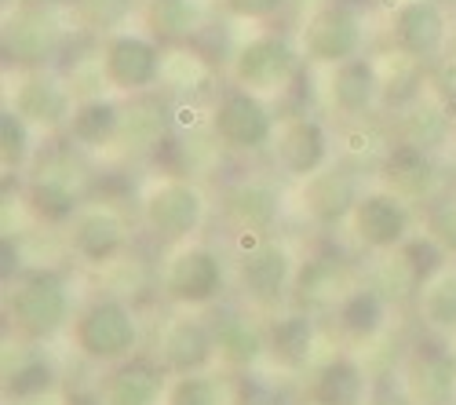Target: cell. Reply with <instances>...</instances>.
<instances>
[{
	"mask_svg": "<svg viewBox=\"0 0 456 405\" xmlns=\"http://www.w3.org/2000/svg\"><path fill=\"white\" fill-rule=\"evenodd\" d=\"M73 292L66 274L41 267L26 271L19 281L4 285V325L8 333L29 347L52 344L59 333L73 325Z\"/></svg>",
	"mask_w": 456,
	"mask_h": 405,
	"instance_id": "cell-1",
	"label": "cell"
},
{
	"mask_svg": "<svg viewBox=\"0 0 456 405\" xmlns=\"http://www.w3.org/2000/svg\"><path fill=\"white\" fill-rule=\"evenodd\" d=\"M69 340L85 361H95L102 369L118 365L139 351L135 307L118 292H99L85 307H77V318L69 325Z\"/></svg>",
	"mask_w": 456,
	"mask_h": 405,
	"instance_id": "cell-2",
	"label": "cell"
},
{
	"mask_svg": "<svg viewBox=\"0 0 456 405\" xmlns=\"http://www.w3.org/2000/svg\"><path fill=\"white\" fill-rule=\"evenodd\" d=\"M77 146L69 142L66 154L48 158L41 168H37L22 190V205L26 212L37 219L41 227H69L73 219L81 215L85 201L92 198V179L85 165H77L73 158Z\"/></svg>",
	"mask_w": 456,
	"mask_h": 405,
	"instance_id": "cell-3",
	"label": "cell"
},
{
	"mask_svg": "<svg viewBox=\"0 0 456 405\" xmlns=\"http://www.w3.org/2000/svg\"><path fill=\"white\" fill-rule=\"evenodd\" d=\"M66 45V22L52 4H19L0 22V59L4 69L33 73L52 69V59Z\"/></svg>",
	"mask_w": 456,
	"mask_h": 405,
	"instance_id": "cell-4",
	"label": "cell"
},
{
	"mask_svg": "<svg viewBox=\"0 0 456 405\" xmlns=\"http://www.w3.org/2000/svg\"><path fill=\"white\" fill-rule=\"evenodd\" d=\"M208 132L223 150H231V154H263L274 146L278 121H274L267 95H256L248 88L231 85L212 102Z\"/></svg>",
	"mask_w": 456,
	"mask_h": 405,
	"instance_id": "cell-5",
	"label": "cell"
},
{
	"mask_svg": "<svg viewBox=\"0 0 456 405\" xmlns=\"http://www.w3.org/2000/svg\"><path fill=\"white\" fill-rule=\"evenodd\" d=\"M231 81L256 95H281L303 73V55L289 33H256L231 52Z\"/></svg>",
	"mask_w": 456,
	"mask_h": 405,
	"instance_id": "cell-6",
	"label": "cell"
},
{
	"mask_svg": "<svg viewBox=\"0 0 456 405\" xmlns=\"http://www.w3.org/2000/svg\"><path fill=\"white\" fill-rule=\"evenodd\" d=\"M165 66H168L165 45L154 41L150 33L121 29V33L102 36V45H99V73L121 95L154 92L165 81Z\"/></svg>",
	"mask_w": 456,
	"mask_h": 405,
	"instance_id": "cell-7",
	"label": "cell"
},
{
	"mask_svg": "<svg viewBox=\"0 0 456 405\" xmlns=\"http://www.w3.org/2000/svg\"><path fill=\"white\" fill-rule=\"evenodd\" d=\"M139 215H142V227L158 241L183 245L201 231L208 215V198L194 179H161L158 187L146 190Z\"/></svg>",
	"mask_w": 456,
	"mask_h": 405,
	"instance_id": "cell-8",
	"label": "cell"
},
{
	"mask_svg": "<svg viewBox=\"0 0 456 405\" xmlns=\"http://www.w3.org/2000/svg\"><path fill=\"white\" fill-rule=\"evenodd\" d=\"M226 288V263L212 245H183L161 271L165 300L183 311L212 307Z\"/></svg>",
	"mask_w": 456,
	"mask_h": 405,
	"instance_id": "cell-9",
	"label": "cell"
},
{
	"mask_svg": "<svg viewBox=\"0 0 456 405\" xmlns=\"http://www.w3.org/2000/svg\"><path fill=\"white\" fill-rule=\"evenodd\" d=\"M296 260L292 252L274 241V238H252V245L238 255L234 278L241 300L259 307V311H274L285 296H292V278H296Z\"/></svg>",
	"mask_w": 456,
	"mask_h": 405,
	"instance_id": "cell-10",
	"label": "cell"
},
{
	"mask_svg": "<svg viewBox=\"0 0 456 405\" xmlns=\"http://www.w3.org/2000/svg\"><path fill=\"white\" fill-rule=\"evenodd\" d=\"M365 198L362 187V168L351 161H329L322 172L307 175L299 187V208L311 223L336 231L339 223H351V215L358 208V201Z\"/></svg>",
	"mask_w": 456,
	"mask_h": 405,
	"instance_id": "cell-11",
	"label": "cell"
},
{
	"mask_svg": "<svg viewBox=\"0 0 456 405\" xmlns=\"http://www.w3.org/2000/svg\"><path fill=\"white\" fill-rule=\"evenodd\" d=\"M365 48V19L358 8L344 4V0H332L322 4L307 26H303V55L314 66H339L347 59H358Z\"/></svg>",
	"mask_w": 456,
	"mask_h": 405,
	"instance_id": "cell-12",
	"label": "cell"
},
{
	"mask_svg": "<svg viewBox=\"0 0 456 405\" xmlns=\"http://www.w3.org/2000/svg\"><path fill=\"white\" fill-rule=\"evenodd\" d=\"M402 387L412 405H456V351L438 333L416 340L402 365Z\"/></svg>",
	"mask_w": 456,
	"mask_h": 405,
	"instance_id": "cell-13",
	"label": "cell"
},
{
	"mask_svg": "<svg viewBox=\"0 0 456 405\" xmlns=\"http://www.w3.org/2000/svg\"><path fill=\"white\" fill-rule=\"evenodd\" d=\"M387 33L402 59L431 66L442 59L449 41V12L438 0H398Z\"/></svg>",
	"mask_w": 456,
	"mask_h": 405,
	"instance_id": "cell-14",
	"label": "cell"
},
{
	"mask_svg": "<svg viewBox=\"0 0 456 405\" xmlns=\"http://www.w3.org/2000/svg\"><path fill=\"white\" fill-rule=\"evenodd\" d=\"M351 231L365 252L391 255L412 238V208L405 198H398L387 187L365 190V198L351 215Z\"/></svg>",
	"mask_w": 456,
	"mask_h": 405,
	"instance_id": "cell-15",
	"label": "cell"
},
{
	"mask_svg": "<svg viewBox=\"0 0 456 405\" xmlns=\"http://www.w3.org/2000/svg\"><path fill=\"white\" fill-rule=\"evenodd\" d=\"M19 114L33 125V132H66L69 117L77 109V99H73V88L66 77H59L55 69H33V73H19L15 92L8 99Z\"/></svg>",
	"mask_w": 456,
	"mask_h": 405,
	"instance_id": "cell-16",
	"label": "cell"
},
{
	"mask_svg": "<svg viewBox=\"0 0 456 405\" xmlns=\"http://www.w3.org/2000/svg\"><path fill=\"white\" fill-rule=\"evenodd\" d=\"M66 245L85 267H110L125 260V252H128V219L113 205L95 201L81 208V215L69 223Z\"/></svg>",
	"mask_w": 456,
	"mask_h": 405,
	"instance_id": "cell-17",
	"label": "cell"
},
{
	"mask_svg": "<svg viewBox=\"0 0 456 405\" xmlns=\"http://www.w3.org/2000/svg\"><path fill=\"white\" fill-rule=\"evenodd\" d=\"M271 150H274V161L285 175L307 179L332 161V132L322 117L303 109V114H292L281 121Z\"/></svg>",
	"mask_w": 456,
	"mask_h": 405,
	"instance_id": "cell-18",
	"label": "cell"
},
{
	"mask_svg": "<svg viewBox=\"0 0 456 405\" xmlns=\"http://www.w3.org/2000/svg\"><path fill=\"white\" fill-rule=\"evenodd\" d=\"M223 219L245 238H271L281 223V190L263 175H245L223 190Z\"/></svg>",
	"mask_w": 456,
	"mask_h": 405,
	"instance_id": "cell-19",
	"label": "cell"
},
{
	"mask_svg": "<svg viewBox=\"0 0 456 405\" xmlns=\"http://www.w3.org/2000/svg\"><path fill=\"white\" fill-rule=\"evenodd\" d=\"M172 373L161 365L158 354H128L118 365H106L99 380V391L106 405H165Z\"/></svg>",
	"mask_w": 456,
	"mask_h": 405,
	"instance_id": "cell-20",
	"label": "cell"
},
{
	"mask_svg": "<svg viewBox=\"0 0 456 405\" xmlns=\"http://www.w3.org/2000/svg\"><path fill=\"white\" fill-rule=\"evenodd\" d=\"M376 175L387 190H395L409 205H424L442 190L438 158L431 150H424V146H412V142H402V139H395L387 146V154H384V161H379Z\"/></svg>",
	"mask_w": 456,
	"mask_h": 405,
	"instance_id": "cell-21",
	"label": "cell"
},
{
	"mask_svg": "<svg viewBox=\"0 0 456 405\" xmlns=\"http://www.w3.org/2000/svg\"><path fill=\"white\" fill-rule=\"evenodd\" d=\"M158 358L172 377H190V373H208L212 361L219 358L216 351V333L212 321L198 314H175L158 336Z\"/></svg>",
	"mask_w": 456,
	"mask_h": 405,
	"instance_id": "cell-22",
	"label": "cell"
},
{
	"mask_svg": "<svg viewBox=\"0 0 456 405\" xmlns=\"http://www.w3.org/2000/svg\"><path fill=\"white\" fill-rule=\"evenodd\" d=\"M325 99L339 121L372 117V109L384 102V77H379V66L365 55L332 66L329 81H325Z\"/></svg>",
	"mask_w": 456,
	"mask_h": 405,
	"instance_id": "cell-23",
	"label": "cell"
},
{
	"mask_svg": "<svg viewBox=\"0 0 456 405\" xmlns=\"http://www.w3.org/2000/svg\"><path fill=\"white\" fill-rule=\"evenodd\" d=\"M354 274L344 260L336 255H311L296 267V278H292V307L299 311H336L344 304V296L354 288Z\"/></svg>",
	"mask_w": 456,
	"mask_h": 405,
	"instance_id": "cell-24",
	"label": "cell"
},
{
	"mask_svg": "<svg viewBox=\"0 0 456 405\" xmlns=\"http://www.w3.org/2000/svg\"><path fill=\"white\" fill-rule=\"evenodd\" d=\"M212 321L219 361L234 373H252L267 358V321H256L241 307H223Z\"/></svg>",
	"mask_w": 456,
	"mask_h": 405,
	"instance_id": "cell-25",
	"label": "cell"
},
{
	"mask_svg": "<svg viewBox=\"0 0 456 405\" xmlns=\"http://www.w3.org/2000/svg\"><path fill=\"white\" fill-rule=\"evenodd\" d=\"M318 347V321L311 311L289 307L267 318V361L281 373L307 369Z\"/></svg>",
	"mask_w": 456,
	"mask_h": 405,
	"instance_id": "cell-26",
	"label": "cell"
},
{
	"mask_svg": "<svg viewBox=\"0 0 456 405\" xmlns=\"http://www.w3.org/2000/svg\"><path fill=\"white\" fill-rule=\"evenodd\" d=\"M172 135V117L161 99L154 95H128L125 102V117H121V132H118V150L125 158H150L158 146Z\"/></svg>",
	"mask_w": 456,
	"mask_h": 405,
	"instance_id": "cell-27",
	"label": "cell"
},
{
	"mask_svg": "<svg viewBox=\"0 0 456 405\" xmlns=\"http://www.w3.org/2000/svg\"><path fill=\"white\" fill-rule=\"evenodd\" d=\"M391 135L412 146H424V150L438 154L442 146L452 142V114L431 95H416L412 102H405L402 109H391Z\"/></svg>",
	"mask_w": 456,
	"mask_h": 405,
	"instance_id": "cell-28",
	"label": "cell"
},
{
	"mask_svg": "<svg viewBox=\"0 0 456 405\" xmlns=\"http://www.w3.org/2000/svg\"><path fill=\"white\" fill-rule=\"evenodd\" d=\"M369 373L354 354H332L311 373L307 405H365Z\"/></svg>",
	"mask_w": 456,
	"mask_h": 405,
	"instance_id": "cell-29",
	"label": "cell"
},
{
	"mask_svg": "<svg viewBox=\"0 0 456 405\" xmlns=\"http://www.w3.org/2000/svg\"><path fill=\"white\" fill-rule=\"evenodd\" d=\"M121 117H125V102H118V99H106V95L77 99V109H73L69 128H66V142H73L85 154L106 150V146L118 142Z\"/></svg>",
	"mask_w": 456,
	"mask_h": 405,
	"instance_id": "cell-30",
	"label": "cell"
},
{
	"mask_svg": "<svg viewBox=\"0 0 456 405\" xmlns=\"http://www.w3.org/2000/svg\"><path fill=\"white\" fill-rule=\"evenodd\" d=\"M336 328L354 344H369L387 328L391 300L376 285H354L336 311Z\"/></svg>",
	"mask_w": 456,
	"mask_h": 405,
	"instance_id": "cell-31",
	"label": "cell"
},
{
	"mask_svg": "<svg viewBox=\"0 0 456 405\" xmlns=\"http://www.w3.org/2000/svg\"><path fill=\"white\" fill-rule=\"evenodd\" d=\"M139 19L146 33L168 48V45L190 41L201 29L205 8H201V0H142Z\"/></svg>",
	"mask_w": 456,
	"mask_h": 405,
	"instance_id": "cell-32",
	"label": "cell"
},
{
	"mask_svg": "<svg viewBox=\"0 0 456 405\" xmlns=\"http://www.w3.org/2000/svg\"><path fill=\"white\" fill-rule=\"evenodd\" d=\"M59 387V365L45 351H29L15 365H4V398L12 405L41 401Z\"/></svg>",
	"mask_w": 456,
	"mask_h": 405,
	"instance_id": "cell-33",
	"label": "cell"
},
{
	"mask_svg": "<svg viewBox=\"0 0 456 405\" xmlns=\"http://www.w3.org/2000/svg\"><path fill=\"white\" fill-rule=\"evenodd\" d=\"M416 311L420 321L438 336H456V267H445L416 292Z\"/></svg>",
	"mask_w": 456,
	"mask_h": 405,
	"instance_id": "cell-34",
	"label": "cell"
},
{
	"mask_svg": "<svg viewBox=\"0 0 456 405\" xmlns=\"http://www.w3.org/2000/svg\"><path fill=\"white\" fill-rule=\"evenodd\" d=\"M135 8H142L139 0H66V12L81 33L92 36H110L121 33L125 22L135 15Z\"/></svg>",
	"mask_w": 456,
	"mask_h": 405,
	"instance_id": "cell-35",
	"label": "cell"
},
{
	"mask_svg": "<svg viewBox=\"0 0 456 405\" xmlns=\"http://www.w3.org/2000/svg\"><path fill=\"white\" fill-rule=\"evenodd\" d=\"M33 161V125L19 114L12 102L0 109V165L4 172H22Z\"/></svg>",
	"mask_w": 456,
	"mask_h": 405,
	"instance_id": "cell-36",
	"label": "cell"
},
{
	"mask_svg": "<svg viewBox=\"0 0 456 405\" xmlns=\"http://www.w3.org/2000/svg\"><path fill=\"white\" fill-rule=\"evenodd\" d=\"M395 255L402 260V267L412 274V281L420 285V288L449 267V263H445V260H449V252H445L431 234H412V238H409Z\"/></svg>",
	"mask_w": 456,
	"mask_h": 405,
	"instance_id": "cell-37",
	"label": "cell"
},
{
	"mask_svg": "<svg viewBox=\"0 0 456 405\" xmlns=\"http://www.w3.org/2000/svg\"><path fill=\"white\" fill-rule=\"evenodd\" d=\"M165 405H231L226 384L216 373H190V377H172Z\"/></svg>",
	"mask_w": 456,
	"mask_h": 405,
	"instance_id": "cell-38",
	"label": "cell"
},
{
	"mask_svg": "<svg viewBox=\"0 0 456 405\" xmlns=\"http://www.w3.org/2000/svg\"><path fill=\"white\" fill-rule=\"evenodd\" d=\"M424 234H431L449 255H456V190H438L431 201L420 205Z\"/></svg>",
	"mask_w": 456,
	"mask_h": 405,
	"instance_id": "cell-39",
	"label": "cell"
},
{
	"mask_svg": "<svg viewBox=\"0 0 456 405\" xmlns=\"http://www.w3.org/2000/svg\"><path fill=\"white\" fill-rule=\"evenodd\" d=\"M292 0H219V8L238 22H271L278 19Z\"/></svg>",
	"mask_w": 456,
	"mask_h": 405,
	"instance_id": "cell-40",
	"label": "cell"
},
{
	"mask_svg": "<svg viewBox=\"0 0 456 405\" xmlns=\"http://www.w3.org/2000/svg\"><path fill=\"white\" fill-rule=\"evenodd\" d=\"M428 92L456 117V55L431 62V69H428Z\"/></svg>",
	"mask_w": 456,
	"mask_h": 405,
	"instance_id": "cell-41",
	"label": "cell"
},
{
	"mask_svg": "<svg viewBox=\"0 0 456 405\" xmlns=\"http://www.w3.org/2000/svg\"><path fill=\"white\" fill-rule=\"evenodd\" d=\"M238 405H285V401H281L274 384L241 373V380H238Z\"/></svg>",
	"mask_w": 456,
	"mask_h": 405,
	"instance_id": "cell-42",
	"label": "cell"
},
{
	"mask_svg": "<svg viewBox=\"0 0 456 405\" xmlns=\"http://www.w3.org/2000/svg\"><path fill=\"white\" fill-rule=\"evenodd\" d=\"M26 271H22V248H19V238L4 234V285L19 281Z\"/></svg>",
	"mask_w": 456,
	"mask_h": 405,
	"instance_id": "cell-43",
	"label": "cell"
},
{
	"mask_svg": "<svg viewBox=\"0 0 456 405\" xmlns=\"http://www.w3.org/2000/svg\"><path fill=\"white\" fill-rule=\"evenodd\" d=\"M62 405H106V398H102L99 384L95 387H69L62 394Z\"/></svg>",
	"mask_w": 456,
	"mask_h": 405,
	"instance_id": "cell-44",
	"label": "cell"
},
{
	"mask_svg": "<svg viewBox=\"0 0 456 405\" xmlns=\"http://www.w3.org/2000/svg\"><path fill=\"white\" fill-rule=\"evenodd\" d=\"M438 4H442L449 15H456V0H438Z\"/></svg>",
	"mask_w": 456,
	"mask_h": 405,
	"instance_id": "cell-45",
	"label": "cell"
},
{
	"mask_svg": "<svg viewBox=\"0 0 456 405\" xmlns=\"http://www.w3.org/2000/svg\"><path fill=\"white\" fill-rule=\"evenodd\" d=\"M452 142H456V117H452Z\"/></svg>",
	"mask_w": 456,
	"mask_h": 405,
	"instance_id": "cell-46",
	"label": "cell"
},
{
	"mask_svg": "<svg viewBox=\"0 0 456 405\" xmlns=\"http://www.w3.org/2000/svg\"><path fill=\"white\" fill-rule=\"evenodd\" d=\"M402 405H412V401H409V398H405V401H402Z\"/></svg>",
	"mask_w": 456,
	"mask_h": 405,
	"instance_id": "cell-47",
	"label": "cell"
}]
</instances>
